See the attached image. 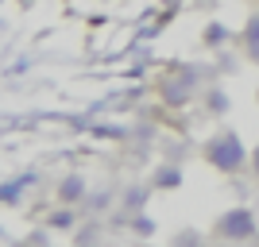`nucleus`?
<instances>
[{"label":"nucleus","mask_w":259,"mask_h":247,"mask_svg":"<svg viewBox=\"0 0 259 247\" xmlns=\"http://www.w3.org/2000/svg\"><path fill=\"white\" fill-rule=\"evenodd\" d=\"M251 155L244 151V143H240L236 131H217V135H209L205 139V162L213 166L217 174H236L244 162H248Z\"/></svg>","instance_id":"obj_1"},{"label":"nucleus","mask_w":259,"mask_h":247,"mask_svg":"<svg viewBox=\"0 0 259 247\" xmlns=\"http://www.w3.org/2000/svg\"><path fill=\"white\" fill-rule=\"evenodd\" d=\"M213 236L217 239H228V243H248V239L259 236V228H255V213L251 209H225V213L217 216V224H213Z\"/></svg>","instance_id":"obj_2"},{"label":"nucleus","mask_w":259,"mask_h":247,"mask_svg":"<svg viewBox=\"0 0 259 247\" xmlns=\"http://www.w3.org/2000/svg\"><path fill=\"white\" fill-rule=\"evenodd\" d=\"M194 89H197V70L186 66V70H178V74H170L162 81V101L170 108H178V105H186V101L194 97Z\"/></svg>","instance_id":"obj_3"},{"label":"nucleus","mask_w":259,"mask_h":247,"mask_svg":"<svg viewBox=\"0 0 259 247\" xmlns=\"http://www.w3.org/2000/svg\"><path fill=\"white\" fill-rule=\"evenodd\" d=\"M85 197V178L81 174H66L62 182H58V201L62 205H77Z\"/></svg>","instance_id":"obj_4"},{"label":"nucleus","mask_w":259,"mask_h":247,"mask_svg":"<svg viewBox=\"0 0 259 247\" xmlns=\"http://www.w3.org/2000/svg\"><path fill=\"white\" fill-rule=\"evenodd\" d=\"M244 54L259 66V12L248 16V23H244Z\"/></svg>","instance_id":"obj_5"},{"label":"nucleus","mask_w":259,"mask_h":247,"mask_svg":"<svg viewBox=\"0 0 259 247\" xmlns=\"http://www.w3.org/2000/svg\"><path fill=\"white\" fill-rule=\"evenodd\" d=\"M151 185L155 189H178V185H182V170H178V166H159Z\"/></svg>","instance_id":"obj_6"},{"label":"nucleus","mask_w":259,"mask_h":247,"mask_svg":"<svg viewBox=\"0 0 259 247\" xmlns=\"http://www.w3.org/2000/svg\"><path fill=\"white\" fill-rule=\"evenodd\" d=\"M47 224H51L54 232H70V228L77 224V216H74V209H70V205H62V209H54V213L47 216Z\"/></svg>","instance_id":"obj_7"},{"label":"nucleus","mask_w":259,"mask_h":247,"mask_svg":"<svg viewBox=\"0 0 259 247\" xmlns=\"http://www.w3.org/2000/svg\"><path fill=\"white\" fill-rule=\"evenodd\" d=\"M205 108L213 112V116H225L228 108H232V101H228L225 89H209V93H205Z\"/></svg>","instance_id":"obj_8"},{"label":"nucleus","mask_w":259,"mask_h":247,"mask_svg":"<svg viewBox=\"0 0 259 247\" xmlns=\"http://www.w3.org/2000/svg\"><path fill=\"white\" fill-rule=\"evenodd\" d=\"M201 43H205V46H225V43H228V27H225L221 20L205 23V35H201Z\"/></svg>","instance_id":"obj_9"},{"label":"nucleus","mask_w":259,"mask_h":247,"mask_svg":"<svg viewBox=\"0 0 259 247\" xmlns=\"http://www.w3.org/2000/svg\"><path fill=\"white\" fill-rule=\"evenodd\" d=\"M27 182H31V178H16V182H4V185H0V201H16V197H20V189H23Z\"/></svg>","instance_id":"obj_10"},{"label":"nucleus","mask_w":259,"mask_h":247,"mask_svg":"<svg viewBox=\"0 0 259 247\" xmlns=\"http://www.w3.org/2000/svg\"><path fill=\"white\" fill-rule=\"evenodd\" d=\"M132 228H136V236H151L155 220H151V216H143V213H136V216H132Z\"/></svg>","instance_id":"obj_11"},{"label":"nucleus","mask_w":259,"mask_h":247,"mask_svg":"<svg viewBox=\"0 0 259 247\" xmlns=\"http://www.w3.org/2000/svg\"><path fill=\"white\" fill-rule=\"evenodd\" d=\"M174 243H201V232L186 228V232H178V236H174Z\"/></svg>","instance_id":"obj_12"},{"label":"nucleus","mask_w":259,"mask_h":247,"mask_svg":"<svg viewBox=\"0 0 259 247\" xmlns=\"http://www.w3.org/2000/svg\"><path fill=\"white\" fill-rule=\"evenodd\" d=\"M108 201H112L108 193H97V197H89V205H93V209H108Z\"/></svg>","instance_id":"obj_13"},{"label":"nucleus","mask_w":259,"mask_h":247,"mask_svg":"<svg viewBox=\"0 0 259 247\" xmlns=\"http://www.w3.org/2000/svg\"><path fill=\"white\" fill-rule=\"evenodd\" d=\"M251 170H255V178H259V143H255V151H251Z\"/></svg>","instance_id":"obj_14"}]
</instances>
